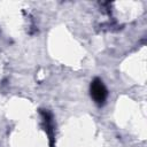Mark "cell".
Masks as SVG:
<instances>
[{
  "label": "cell",
  "instance_id": "6da1fadb",
  "mask_svg": "<svg viewBox=\"0 0 147 147\" xmlns=\"http://www.w3.org/2000/svg\"><path fill=\"white\" fill-rule=\"evenodd\" d=\"M107 95H108V92L102 80L99 78L93 79V82L91 83V96L93 98V100L98 105H102L106 101Z\"/></svg>",
  "mask_w": 147,
  "mask_h": 147
}]
</instances>
